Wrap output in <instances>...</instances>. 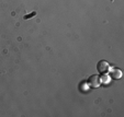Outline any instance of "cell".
I'll return each instance as SVG.
<instances>
[{"mask_svg": "<svg viewBox=\"0 0 124 117\" xmlns=\"http://www.w3.org/2000/svg\"><path fill=\"white\" fill-rule=\"evenodd\" d=\"M97 69L100 73H107L109 70H110V65L108 63V61L105 60H101L98 62L97 65Z\"/></svg>", "mask_w": 124, "mask_h": 117, "instance_id": "cell-1", "label": "cell"}, {"mask_svg": "<svg viewBox=\"0 0 124 117\" xmlns=\"http://www.w3.org/2000/svg\"><path fill=\"white\" fill-rule=\"evenodd\" d=\"M88 83H89V85L91 88H93V89H96V88H99V85H100V83H101L100 77H99L98 75L91 76V77L89 78V80H88Z\"/></svg>", "mask_w": 124, "mask_h": 117, "instance_id": "cell-2", "label": "cell"}, {"mask_svg": "<svg viewBox=\"0 0 124 117\" xmlns=\"http://www.w3.org/2000/svg\"><path fill=\"white\" fill-rule=\"evenodd\" d=\"M110 76L113 79H120L122 77V71L119 68H113L110 70Z\"/></svg>", "mask_w": 124, "mask_h": 117, "instance_id": "cell-3", "label": "cell"}, {"mask_svg": "<svg viewBox=\"0 0 124 117\" xmlns=\"http://www.w3.org/2000/svg\"><path fill=\"white\" fill-rule=\"evenodd\" d=\"M100 81L101 83H104V84L109 83L110 82V76H108L107 73H102V76L100 77Z\"/></svg>", "mask_w": 124, "mask_h": 117, "instance_id": "cell-4", "label": "cell"}]
</instances>
